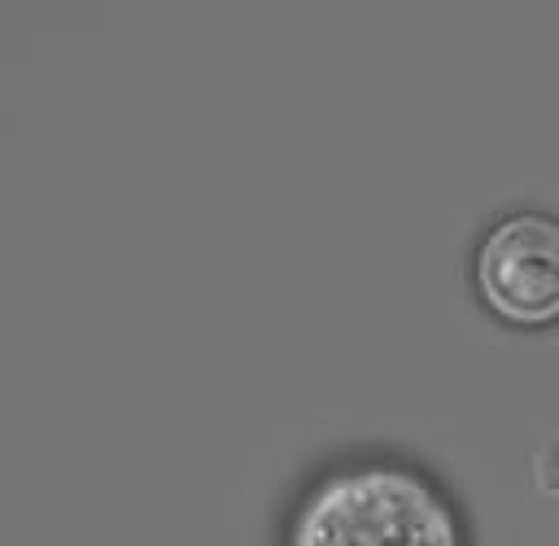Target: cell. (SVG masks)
<instances>
[{"label": "cell", "instance_id": "1", "mask_svg": "<svg viewBox=\"0 0 559 546\" xmlns=\"http://www.w3.org/2000/svg\"><path fill=\"white\" fill-rule=\"evenodd\" d=\"M271 546H476V533L459 489L428 459L345 446L293 480Z\"/></svg>", "mask_w": 559, "mask_h": 546}, {"label": "cell", "instance_id": "2", "mask_svg": "<svg viewBox=\"0 0 559 546\" xmlns=\"http://www.w3.org/2000/svg\"><path fill=\"white\" fill-rule=\"evenodd\" d=\"M472 301L511 332L559 328V214L546 205L498 210L467 249Z\"/></svg>", "mask_w": 559, "mask_h": 546}, {"label": "cell", "instance_id": "3", "mask_svg": "<svg viewBox=\"0 0 559 546\" xmlns=\"http://www.w3.org/2000/svg\"><path fill=\"white\" fill-rule=\"evenodd\" d=\"M533 480H537V489H542V494H559V432H550V437L537 446Z\"/></svg>", "mask_w": 559, "mask_h": 546}]
</instances>
